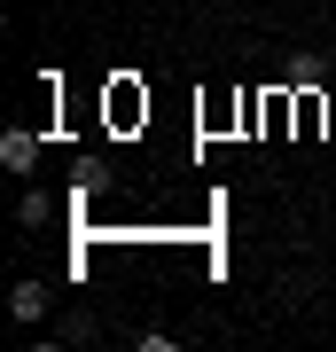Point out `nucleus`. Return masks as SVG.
<instances>
[{"mask_svg": "<svg viewBox=\"0 0 336 352\" xmlns=\"http://www.w3.org/2000/svg\"><path fill=\"white\" fill-rule=\"evenodd\" d=\"M0 164H8V173H32V164H39V141L32 133H8V141H0Z\"/></svg>", "mask_w": 336, "mask_h": 352, "instance_id": "f257e3e1", "label": "nucleus"}, {"mask_svg": "<svg viewBox=\"0 0 336 352\" xmlns=\"http://www.w3.org/2000/svg\"><path fill=\"white\" fill-rule=\"evenodd\" d=\"M16 321H39V314H47V289H39V282H16Z\"/></svg>", "mask_w": 336, "mask_h": 352, "instance_id": "f03ea898", "label": "nucleus"}]
</instances>
